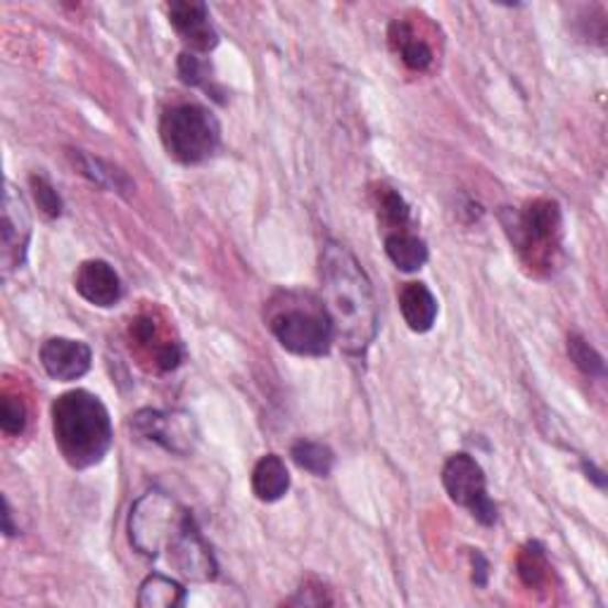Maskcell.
<instances>
[{
    "label": "cell",
    "instance_id": "obj_26",
    "mask_svg": "<svg viewBox=\"0 0 608 608\" xmlns=\"http://www.w3.org/2000/svg\"><path fill=\"white\" fill-rule=\"evenodd\" d=\"M178 76L188 86H203L207 82V67L195 53H184L178 57Z\"/></svg>",
    "mask_w": 608,
    "mask_h": 608
},
{
    "label": "cell",
    "instance_id": "obj_3",
    "mask_svg": "<svg viewBox=\"0 0 608 608\" xmlns=\"http://www.w3.org/2000/svg\"><path fill=\"white\" fill-rule=\"evenodd\" d=\"M267 326L287 352L324 357L333 345V326L324 300L310 291H281L267 304Z\"/></svg>",
    "mask_w": 608,
    "mask_h": 608
},
{
    "label": "cell",
    "instance_id": "obj_21",
    "mask_svg": "<svg viewBox=\"0 0 608 608\" xmlns=\"http://www.w3.org/2000/svg\"><path fill=\"white\" fill-rule=\"evenodd\" d=\"M515 566H519V575H521L523 585L530 589H540L542 585H546V580H550L552 566H550V558H546L544 546L540 542H528L521 550Z\"/></svg>",
    "mask_w": 608,
    "mask_h": 608
},
{
    "label": "cell",
    "instance_id": "obj_14",
    "mask_svg": "<svg viewBox=\"0 0 608 608\" xmlns=\"http://www.w3.org/2000/svg\"><path fill=\"white\" fill-rule=\"evenodd\" d=\"M404 324L414 333H428L437 318V300L425 283H404L398 295Z\"/></svg>",
    "mask_w": 608,
    "mask_h": 608
},
{
    "label": "cell",
    "instance_id": "obj_10",
    "mask_svg": "<svg viewBox=\"0 0 608 608\" xmlns=\"http://www.w3.org/2000/svg\"><path fill=\"white\" fill-rule=\"evenodd\" d=\"M29 240H32V217L22 193L12 184L6 186L3 195V228H0V267L3 276H10L26 260Z\"/></svg>",
    "mask_w": 608,
    "mask_h": 608
},
{
    "label": "cell",
    "instance_id": "obj_12",
    "mask_svg": "<svg viewBox=\"0 0 608 608\" xmlns=\"http://www.w3.org/2000/svg\"><path fill=\"white\" fill-rule=\"evenodd\" d=\"M170 22L195 53H209L219 43L217 29L209 22L207 6L197 3V0H176L172 3Z\"/></svg>",
    "mask_w": 608,
    "mask_h": 608
},
{
    "label": "cell",
    "instance_id": "obj_9",
    "mask_svg": "<svg viewBox=\"0 0 608 608\" xmlns=\"http://www.w3.org/2000/svg\"><path fill=\"white\" fill-rule=\"evenodd\" d=\"M166 552H170L172 564L178 568V573L186 575L188 580L209 583L219 573L217 558L211 554L191 511L184 513V521H181L172 542L166 544Z\"/></svg>",
    "mask_w": 608,
    "mask_h": 608
},
{
    "label": "cell",
    "instance_id": "obj_2",
    "mask_svg": "<svg viewBox=\"0 0 608 608\" xmlns=\"http://www.w3.org/2000/svg\"><path fill=\"white\" fill-rule=\"evenodd\" d=\"M53 435L59 454L72 468L100 464L112 447L110 412L88 390H69L53 402Z\"/></svg>",
    "mask_w": 608,
    "mask_h": 608
},
{
    "label": "cell",
    "instance_id": "obj_8",
    "mask_svg": "<svg viewBox=\"0 0 608 608\" xmlns=\"http://www.w3.org/2000/svg\"><path fill=\"white\" fill-rule=\"evenodd\" d=\"M133 433L172 452L188 456L197 445V425L186 412H158V409H141L131 416Z\"/></svg>",
    "mask_w": 608,
    "mask_h": 608
},
{
    "label": "cell",
    "instance_id": "obj_7",
    "mask_svg": "<svg viewBox=\"0 0 608 608\" xmlns=\"http://www.w3.org/2000/svg\"><path fill=\"white\" fill-rule=\"evenodd\" d=\"M443 485L454 504L468 509L478 523H497V507L488 497V480L474 456L452 454L443 468Z\"/></svg>",
    "mask_w": 608,
    "mask_h": 608
},
{
    "label": "cell",
    "instance_id": "obj_4",
    "mask_svg": "<svg viewBox=\"0 0 608 608\" xmlns=\"http://www.w3.org/2000/svg\"><path fill=\"white\" fill-rule=\"evenodd\" d=\"M160 139L164 150L181 164H200L219 150L221 127L217 117L203 105H174L160 119Z\"/></svg>",
    "mask_w": 608,
    "mask_h": 608
},
{
    "label": "cell",
    "instance_id": "obj_25",
    "mask_svg": "<svg viewBox=\"0 0 608 608\" xmlns=\"http://www.w3.org/2000/svg\"><path fill=\"white\" fill-rule=\"evenodd\" d=\"M0 428L6 435H22L26 428V406L14 394H3L0 400Z\"/></svg>",
    "mask_w": 608,
    "mask_h": 608
},
{
    "label": "cell",
    "instance_id": "obj_6",
    "mask_svg": "<svg viewBox=\"0 0 608 608\" xmlns=\"http://www.w3.org/2000/svg\"><path fill=\"white\" fill-rule=\"evenodd\" d=\"M501 219L513 246L532 260L558 246L561 226H564L554 200H532L523 209H507Z\"/></svg>",
    "mask_w": 608,
    "mask_h": 608
},
{
    "label": "cell",
    "instance_id": "obj_23",
    "mask_svg": "<svg viewBox=\"0 0 608 608\" xmlns=\"http://www.w3.org/2000/svg\"><path fill=\"white\" fill-rule=\"evenodd\" d=\"M568 357L577 369L591 378H601L606 373L604 357L583 336H577V333L568 336Z\"/></svg>",
    "mask_w": 608,
    "mask_h": 608
},
{
    "label": "cell",
    "instance_id": "obj_19",
    "mask_svg": "<svg viewBox=\"0 0 608 608\" xmlns=\"http://www.w3.org/2000/svg\"><path fill=\"white\" fill-rule=\"evenodd\" d=\"M386 252L390 257V262L406 273L419 271L428 262V246H425L419 236L406 231L386 236Z\"/></svg>",
    "mask_w": 608,
    "mask_h": 608
},
{
    "label": "cell",
    "instance_id": "obj_17",
    "mask_svg": "<svg viewBox=\"0 0 608 608\" xmlns=\"http://www.w3.org/2000/svg\"><path fill=\"white\" fill-rule=\"evenodd\" d=\"M390 43L409 69L425 72L433 65V51L428 48V43L421 41L412 24H406L404 20H394L390 24Z\"/></svg>",
    "mask_w": 608,
    "mask_h": 608
},
{
    "label": "cell",
    "instance_id": "obj_11",
    "mask_svg": "<svg viewBox=\"0 0 608 608\" xmlns=\"http://www.w3.org/2000/svg\"><path fill=\"white\" fill-rule=\"evenodd\" d=\"M41 363L51 378L59 380V383H69V380L82 378L90 371L94 352L82 340L51 338L41 347Z\"/></svg>",
    "mask_w": 608,
    "mask_h": 608
},
{
    "label": "cell",
    "instance_id": "obj_24",
    "mask_svg": "<svg viewBox=\"0 0 608 608\" xmlns=\"http://www.w3.org/2000/svg\"><path fill=\"white\" fill-rule=\"evenodd\" d=\"M32 193H34V200L39 205V209L43 211L48 219H57L59 215H63V197H59V193L55 191V186L51 184L48 178H45L43 174H34L32 178Z\"/></svg>",
    "mask_w": 608,
    "mask_h": 608
},
{
    "label": "cell",
    "instance_id": "obj_16",
    "mask_svg": "<svg viewBox=\"0 0 608 608\" xmlns=\"http://www.w3.org/2000/svg\"><path fill=\"white\" fill-rule=\"evenodd\" d=\"M69 158H72L76 170H79L88 181H94L96 186L119 193V195L133 193L135 186L131 184V178L121 170H117L115 164L105 162L100 158H94V155H86V152H82V150H72Z\"/></svg>",
    "mask_w": 608,
    "mask_h": 608
},
{
    "label": "cell",
    "instance_id": "obj_28",
    "mask_svg": "<svg viewBox=\"0 0 608 608\" xmlns=\"http://www.w3.org/2000/svg\"><path fill=\"white\" fill-rule=\"evenodd\" d=\"M3 532H6L8 538L18 535V532H20V528L12 523V509H10V501H8V497H3Z\"/></svg>",
    "mask_w": 608,
    "mask_h": 608
},
{
    "label": "cell",
    "instance_id": "obj_20",
    "mask_svg": "<svg viewBox=\"0 0 608 608\" xmlns=\"http://www.w3.org/2000/svg\"><path fill=\"white\" fill-rule=\"evenodd\" d=\"M291 456L302 470H307V474L316 478L330 476L333 466H336V454H333V449L324 443H314V439H300V443L293 445Z\"/></svg>",
    "mask_w": 608,
    "mask_h": 608
},
{
    "label": "cell",
    "instance_id": "obj_27",
    "mask_svg": "<svg viewBox=\"0 0 608 608\" xmlns=\"http://www.w3.org/2000/svg\"><path fill=\"white\" fill-rule=\"evenodd\" d=\"M470 564H474V583L478 587H485L488 585V577H490V564L488 558H485L478 550L470 552Z\"/></svg>",
    "mask_w": 608,
    "mask_h": 608
},
{
    "label": "cell",
    "instance_id": "obj_5",
    "mask_svg": "<svg viewBox=\"0 0 608 608\" xmlns=\"http://www.w3.org/2000/svg\"><path fill=\"white\" fill-rule=\"evenodd\" d=\"M184 513L186 509H181L166 492L150 490L141 495L133 501L129 515V540L133 550L148 558L160 556L176 535Z\"/></svg>",
    "mask_w": 608,
    "mask_h": 608
},
{
    "label": "cell",
    "instance_id": "obj_22",
    "mask_svg": "<svg viewBox=\"0 0 608 608\" xmlns=\"http://www.w3.org/2000/svg\"><path fill=\"white\" fill-rule=\"evenodd\" d=\"M378 211H380V219H383L390 228H394L392 234H400L404 231V226L409 224V205L404 203V197L392 191V188H386L380 186L378 188Z\"/></svg>",
    "mask_w": 608,
    "mask_h": 608
},
{
    "label": "cell",
    "instance_id": "obj_1",
    "mask_svg": "<svg viewBox=\"0 0 608 608\" xmlns=\"http://www.w3.org/2000/svg\"><path fill=\"white\" fill-rule=\"evenodd\" d=\"M322 300L333 338L347 355H363L376 338L378 310L373 287L357 257L336 240L322 250Z\"/></svg>",
    "mask_w": 608,
    "mask_h": 608
},
{
    "label": "cell",
    "instance_id": "obj_13",
    "mask_svg": "<svg viewBox=\"0 0 608 608\" xmlns=\"http://www.w3.org/2000/svg\"><path fill=\"white\" fill-rule=\"evenodd\" d=\"M74 287L88 304H94V307H100V310L115 307V304L121 300V293H124L119 273L115 271L112 264L102 260L84 262L79 271H76Z\"/></svg>",
    "mask_w": 608,
    "mask_h": 608
},
{
    "label": "cell",
    "instance_id": "obj_15",
    "mask_svg": "<svg viewBox=\"0 0 608 608\" xmlns=\"http://www.w3.org/2000/svg\"><path fill=\"white\" fill-rule=\"evenodd\" d=\"M291 490V474L283 464L281 456L276 454H267L257 462L252 470V492L260 501H279Z\"/></svg>",
    "mask_w": 608,
    "mask_h": 608
},
{
    "label": "cell",
    "instance_id": "obj_18",
    "mask_svg": "<svg viewBox=\"0 0 608 608\" xmlns=\"http://www.w3.org/2000/svg\"><path fill=\"white\" fill-rule=\"evenodd\" d=\"M184 601H186L184 585L160 573H152L145 577L139 589V599H135V604L141 608H176V606H184Z\"/></svg>",
    "mask_w": 608,
    "mask_h": 608
}]
</instances>
